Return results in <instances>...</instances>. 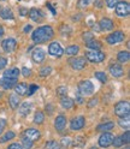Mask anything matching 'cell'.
Here are the masks:
<instances>
[{"instance_id":"obj_1","label":"cell","mask_w":130,"mask_h":149,"mask_svg":"<svg viewBox=\"0 0 130 149\" xmlns=\"http://www.w3.org/2000/svg\"><path fill=\"white\" fill-rule=\"evenodd\" d=\"M53 29L52 26L50 25H43V26H40L38 28L34 33H33V40L34 42H38V43H41V42H45L50 39L53 37Z\"/></svg>"},{"instance_id":"obj_2","label":"cell","mask_w":130,"mask_h":149,"mask_svg":"<svg viewBox=\"0 0 130 149\" xmlns=\"http://www.w3.org/2000/svg\"><path fill=\"white\" fill-rule=\"evenodd\" d=\"M129 112H130V105L128 101H120L115 106V113L118 117L129 116Z\"/></svg>"},{"instance_id":"obj_3","label":"cell","mask_w":130,"mask_h":149,"mask_svg":"<svg viewBox=\"0 0 130 149\" xmlns=\"http://www.w3.org/2000/svg\"><path fill=\"white\" fill-rule=\"evenodd\" d=\"M86 57L89 61L92 63H101L104 59H105V54L103 52H100V51H88L86 53Z\"/></svg>"},{"instance_id":"obj_4","label":"cell","mask_w":130,"mask_h":149,"mask_svg":"<svg viewBox=\"0 0 130 149\" xmlns=\"http://www.w3.org/2000/svg\"><path fill=\"white\" fill-rule=\"evenodd\" d=\"M78 89L82 95H90L94 91V86L90 81H82L78 84Z\"/></svg>"},{"instance_id":"obj_5","label":"cell","mask_w":130,"mask_h":149,"mask_svg":"<svg viewBox=\"0 0 130 149\" xmlns=\"http://www.w3.org/2000/svg\"><path fill=\"white\" fill-rule=\"evenodd\" d=\"M130 12V6L127 1H118L116 5V13L120 17H125Z\"/></svg>"},{"instance_id":"obj_6","label":"cell","mask_w":130,"mask_h":149,"mask_svg":"<svg viewBox=\"0 0 130 149\" xmlns=\"http://www.w3.org/2000/svg\"><path fill=\"white\" fill-rule=\"evenodd\" d=\"M124 33H122V31H115V33H112L111 35H108L107 36V39H106V41L110 43V45H116V43H119V42H122L123 40H124Z\"/></svg>"},{"instance_id":"obj_7","label":"cell","mask_w":130,"mask_h":149,"mask_svg":"<svg viewBox=\"0 0 130 149\" xmlns=\"http://www.w3.org/2000/svg\"><path fill=\"white\" fill-rule=\"evenodd\" d=\"M112 141H113V135L106 131V132H104L103 135L100 136V138H99V146L103 147V148L110 147L111 144H112Z\"/></svg>"},{"instance_id":"obj_8","label":"cell","mask_w":130,"mask_h":149,"mask_svg":"<svg viewBox=\"0 0 130 149\" xmlns=\"http://www.w3.org/2000/svg\"><path fill=\"white\" fill-rule=\"evenodd\" d=\"M48 53L53 55V57H60L64 53V49L62 48V46L58 42H52L48 47Z\"/></svg>"},{"instance_id":"obj_9","label":"cell","mask_w":130,"mask_h":149,"mask_svg":"<svg viewBox=\"0 0 130 149\" xmlns=\"http://www.w3.org/2000/svg\"><path fill=\"white\" fill-rule=\"evenodd\" d=\"M69 63L72 66V69H75V70H82L86 66V59L85 58H72L69 60Z\"/></svg>"},{"instance_id":"obj_10","label":"cell","mask_w":130,"mask_h":149,"mask_svg":"<svg viewBox=\"0 0 130 149\" xmlns=\"http://www.w3.org/2000/svg\"><path fill=\"white\" fill-rule=\"evenodd\" d=\"M16 46H17V42L15 39H6L3 41V48L7 53L13 52L16 49Z\"/></svg>"},{"instance_id":"obj_11","label":"cell","mask_w":130,"mask_h":149,"mask_svg":"<svg viewBox=\"0 0 130 149\" xmlns=\"http://www.w3.org/2000/svg\"><path fill=\"white\" fill-rule=\"evenodd\" d=\"M17 84V79L13 78H7V77H1L0 79V87L4 88V89H11Z\"/></svg>"},{"instance_id":"obj_12","label":"cell","mask_w":130,"mask_h":149,"mask_svg":"<svg viewBox=\"0 0 130 149\" xmlns=\"http://www.w3.org/2000/svg\"><path fill=\"white\" fill-rule=\"evenodd\" d=\"M85 117H82V116H80V117H76L75 119H72V122H71V130H81L83 126H85Z\"/></svg>"},{"instance_id":"obj_13","label":"cell","mask_w":130,"mask_h":149,"mask_svg":"<svg viewBox=\"0 0 130 149\" xmlns=\"http://www.w3.org/2000/svg\"><path fill=\"white\" fill-rule=\"evenodd\" d=\"M24 136H25V138L30 139V141H36V139L40 138V132L35 129H28L24 131Z\"/></svg>"},{"instance_id":"obj_14","label":"cell","mask_w":130,"mask_h":149,"mask_svg":"<svg viewBox=\"0 0 130 149\" xmlns=\"http://www.w3.org/2000/svg\"><path fill=\"white\" fill-rule=\"evenodd\" d=\"M33 59L35 63H42L45 60V51L42 48H36L33 52Z\"/></svg>"},{"instance_id":"obj_15","label":"cell","mask_w":130,"mask_h":149,"mask_svg":"<svg viewBox=\"0 0 130 149\" xmlns=\"http://www.w3.org/2000/svg\"><path fill=\"white\" fill-rule=\"evenodd\" d=\"M110 72H111V74H112L113 77H120V76H123V69L118 64L111 65V66H110Z\"/></svg>"},{"instance_id":"obj_16","label":"cell","mask_w":130,"mask_h":149,"mask_svg":"<svg viewBox=\"0 0 130 149\" xmlns=\"http://www.w3.org/2000/svg\"><path fill=\"white\" fill-rule=\"evenodd\" d=\"M100 28H101V30H105V31L112 30L113 29V23L111 19H108V18H103V19L100 21Z\"/></svg>"},{"instance_id":"obj_17","label":"cell","mask_w":130,"mask_h":149,"mask_svg":"<svg viewBox=\"0 0 130 149\" xmlns=\"http://www.w3.org/2000/svg\"><path fill=\"white\" fill-rule=\"evenodd\" d=\"M3 76H4V77H7V78L17 79L18 76H20V70L16 69V68H13V69H8V70H6V71L4 72Z\"/></svg>"},{"instance_id":"obj_18","label":"cell","mask_w":130,"mask_h":149,"mask_svg":"<svg viewBox=\"0 0 130 149\" xmlns=\"http://www.w3.org/2000/svg\"><path fill=\"white\" fill-rule=\"evenodd\" d=\"M54 125H55V129H57L58 131H62V130L65 127V125H66V118H65L64 116H59V117H57Z\"/></svg>"},{"instance_id":"obj_19","label":"cell","mask_w":130,"mask_h":149,"mask_svg":"<svg viewBox=\"0 0 130 149\" xmlns=\"http://www.w3.org/2000/svg\"><path fill=\"white\" fill-rule=\"evenodd\" d=\"M15 90L17 95H25L28 91V84L27 83H18V84L15 86Z\"/></svg>"},{"instance_id":"obj_20","label":"cell","mask_w":130,"mask_h":149,"mask_svg":"<svg viewBox=\"0 0 130 149\" xmlns=\"http://www.w3.org/2000/svg\"><path fill=\"white\" fill-rule=\"evenodd\" d=\"M29 17L34 22H41L42 19V13L40 12V10H36V8H31L29 12Z\"/></svg>"},{"instance_id":"obj_21","label":"cell","mask_w":130,"mask_h":149,"mask_svg":"<svg viewBox=\"0 0 130 149\" xmlns=\"http://www.w3.org/2000/svg\"><path fill=\"white\" fill-rule=\"evenodd\" d=\"M30 109H31V104L30 102H23L22 106L20 107V114L25 117L30 113Z\"/></svg>"},{"instance_id":"obj_22","label":"cell","mask_w":130,"mask_h":149,"mask_svg":"<svg viewBox=\"0 0 130 149\" xmlns=\"http://www.w3.org/2000/svg\"><path fill=\"white\" fill-rule=\"evenodd\" d=\"M60 104H62V106L64 108H71V107H73V100L65 95V96H62Z\"/></svg>"},{"instance_id":"obj_23","label":"cell","mask_w":130,"mask_h":149,"mask_svg":"<svg viewBox=\"0 0 130 149\" xmlns=\"http://www.w3.org/2000/svg\"><path fill=\"white\" fill-rule=\"evenodd\" d=\"M118 124L120 125V127H123V129H129L130 127V117L129 116H124L119 119V122Z\"/></svg>"},{"instance_id":"obj_24","label":"cell","mask_w":130,"mask_h":149,"mask_svg":"<svg viewBox=\"0 0 130 149\" xmlns=\"http://www.w3.org/2000/svg\"><path fill=\"white\" fill-rule=\"evenodd\" d=\"M0 16H1V18H4V19H13V13L10 8H7V7L4 8L3 11H0Z\"/></svg>"},{"instance_id":"obj_25","label":"cell","mask_w":130,"mask_h":149,"mask_svg":"<svg viewBox=\"0 0 130 149\" xmlns=\"http://www.w3.org/2000/svg\"><path fill=\"white\" fill-rule=\"evenodd\" d=\"M115 127V124L113 123H105V124H101V125H99L98 126V130L99 131H104V132H106V131H110V130H112Z\"/></svg>"},{"instance_id":"obj_26","label":"cell","mask_w":130,"mask_h":149,"mask_svg":"<svg viewBox=\"0 0 130 149\" xmlns=\"http://www.w3.org/2000/svg\"><path fill=\"white\" fill-rule=\"evenodd\" d=\"M117 59L120 63H128L129 59H130V54H129V52H119Z\"/></svg>"},{"instance_id":"obj_27","label":"cell","mask_w":130,"mask_h":149,"mask_svg":"<svg viewBox=\"0 0 130 149\" xmlns=\"http://www.w3.org/2000/svg\"><path fill=\"white\" fill-rule=\"evenodd\" d=\"M8 101H10V105L12 108H17L18 104H20V97H18V95H16V94H12L10 96V99H8Z\"/></svg>"},{"instance_id":"obj_28","label":"cell","mask_w":130,"mask_h":149,"mask_svg":"<svg viewBox=\"0 0 130 149\" xmlns=\"http://www.w3.org/2000/svg\"><path fill=\"white\" fill-rule=\"evenodd\" d=\"M78 51H80V47H78V46H76V45L69 46V47L65 49V52H66L68 55H75V54L78 53Z\"/></svg>"},{"instance_id":"obj_29","label":"cell","mask_w":130,"mask_h":149,"mask_svg":"<svg viewBox=\"0 0 130 149\" xmlns=\"http://www.w3.org/2000/svg\"><path fill=\"white\" fill-rule=\"evenodd\" d=\"M86 45H87V47H88V48L94 49V51H98V49L101 48V45H100L98 41H95V40H92V41H89V42L86 43Z\"/></svg>"},{"instance_id":"obj_30","label":"cell","mask_w":130,"mask_h":149,"mask_svg":"<svg viewBox=\"0 0 130 149\" xmlns=\"http://www.w3.org/2000/svg\"><path fill=\"white\" fill-rule=\"evenodd\" d=\"M43 120H45V114L42 113V112H36L35 118H34V123L35 124H41V123H43Z\"/></svg>"},{"instance_id":"obj_31","label":"cell","mask_w":130,"mask_h":149,"mask_svg":"<svg viewBox=\"0 0 130 149\" xmlns=\"http://www.w3.org/2000/svg\"><path fill=\"white\" fill-rule=\"evenodd\" d=\"M85 144H86L85 138L81 137V136L76 137V138H75V141H73V146H75V147H80V148H82V147H85Z\"/></svg>"},{"instance_id":"obj_32","label":"cell","mask_w":130,"mask_h":149,"mask_svg":"<svg viewBox=\"0 0 130 149\" xmlns=\"http://www.w3.org/2000/svg\"><path fill=\"white\" fill-rule=\"evenodd\" d=\"M45 149H60V146L55 141H50L45 144Z\"/></svg>"},{"instance_id":"obj_33","label":"cell","mask_w":130,"mask_h":149,"mask_svg":"<svg viewBox=\"0 0 130 149\" xmlns=\"http://www.w3.org/2000/svg\"><path fill=\"white\" fill-rule=\"evenodd\" d=\"M15 137V132H12V131H8V132H6L5 134V136H3L1 138H0V142H7V141H10V139H12Z\"/></svg>"},{"instance_id":"obj_34","label":"cell","mask_w":130,"mask_h":149,"mask_svg":"<svg viewBox=\"0 0 130 149\" xmlns=\"http://www.w3.org/2000/svg\"><path fill=\"white\" fill-rule=\"evenodd\" d=\"M112 144H113L116 148H119V147H122L124 143H123V141H122V138H120V136H118V137H113Z\"/></svg>"},{"instance_id":"obj_35","label":"cell","mask_w":130,"mask_h":149,"mask_svg":"<svg viewBox=\"0 0 130 149\" xmlns=\"http://www.w3.org/2000/svg\"><path fill=\"white\" fill-rule=\"evenodd\" d=\"M95 77H96L100 82H103V83H105V82L107 81V76L105 74V72H95Z\"/></svg>"},{"instance_id":"obj_36","label":"cell","mask_w":130,"mask_h":149,"mask_svg":"<svg viewBox=\"0 0 130 149\" xmlns=\"http://www.w3.org/2000/svg\"><path fill=\"white\" fill-rule=\"evenodd\" d=\"M51 71H52V69H51L50 66L42 68V69H41V71H40V76H42V77H46V76H48V74L51 73Z\"/></svg>"},{"instance_id":"obj_37","label":"cell","mask_w":130,"mask_h":149,"mask_svg":"<svg viewBox=\"0 0 130 149\" xmlns=\"http://www.w3.org/2000/svg\"><path fill=\"white\" fill-rule=\"evenodd\" d=\"M83 40H85L86 43H88L89 41L94 40V36H93L92 33H85V34H83Z\"/></svg>"},{"instance_id":"obj_38","label":"cell","mask_w":130,"mask_h":149,"mask_svg":"<svg viewBox=\"0 0 130 149\" xmlns=\"http://www.w3.org/2000/svg\"><path fill=\"white\" fill-rule=\"evenodd\" d=\"M23 147L25 149H30L33 147V141H30V139H28V138H23Z\"/></svg>"},{"instance_id":"obj_39","label":"cell","mask_w":130,"mask_h":149,"mask_svg":"<svg viewBox=\"0 0 130 149\" xmlns=\"http://www.w3.org/2000/svg\"><path fill=\"white\" fill-rule=\"evenodd\" d=\"M120 138H122L123 143H125V144H129V141H130V134H129V131H127L125 134H123L122 136H120Z\"/></svg>"},{"instance_id":"obj_40","label":"cell","mask_w":130,"mask_h":149,"mask_svg":"<svg viewBox=\"0 0 130 149\" xmlns=\"http://www.w3.org/2000/svg\"><path fill=\"white\" fill-rule=\"evenodd\" d=\"M38 86H35V84H31L30 87H28V91H27V94L28 95H33L34 94V91H36L38 90Z\"/></svg>"},{"instance_id":"obj_41","label":"cell","mask_w":130,"mask_h":149,"mask_svg":"<svg viewBox=\"0 0 130 149\" xmlns=\"http://www.w3.org/2000/svg\"><path fill=\"white\" fill-rule=\"evenodd\" d=\"M57 93H58V95H60V96H65V95H66V93H68V89L65 87H59Z\"/></svg>"},{"instance_id":"obj_42","label":"cell","mask_w":130,"mask_h":149,"mask_svg":"<svg viewBox=\"0 0 130 149\" xmlns=\"http://www.w3.org/2000/svg\"><path fill=\"white\" fill-rule=\"evenodd\" d=\"M105 1H106V5H107L108 7H115L119 0H105Z\"/></svg>"},{"instance_id":"obj_43","label":"cell","mask_w":130,"mask_h":149,"mask_svg":"<svg viewBox=\"0 0 130 149\" xmlns=\"http://www.w3.org/2000/svg\"><path fill=\"white\" fill-rule=\"evenodd\" d=\"M6 64H7V60L5 58H0V70L4 69L6 66Z\"/></svg>"},{"instance_id":"obj_44","label":"cell","mask_w":130,"mask_h":149,"mask_svg":"<svg viewBox=\"0 0 130 149\" xmlns=\"http://www.w3.org/2000/svg\"><path fill=\"white\" fill-rule=\"evenodd\" d=\"M7 149H22V146H21V144H18V143H12Z\"/></svg>"},{"instance_id":"obj_45","label":"cell","mask_w":130,"mask_h":149,"mask_svg":"<svg viewBox=\"0 0 130 149\" xmlns=\"http://www.w3.org/2000/svg\"><path fill=\"white\" fill-rule=\"evenodd\" d=\"M5 125H6V122H5V120H4V119H0V134L3 132V130H4Z\"/></svg>"},{"instance_id":"obj_46","label":"cell","mask_w":130,"mask_h":149,"mask_svg":"<svg viewBox=\"0 0 130 149\" xmlns=\"http://www.w3.org/2000/svg\"><path fill=\"white\" fill-rule=\"evenodd\" d=\"M23 74L25 77H28V76H30V74H31V71L29 69H27V68H23Z\"/></svg>"},{"instance_id":"obj_47","label":"cell","mask_w":130,"mask_h":149,"mask_svg":"<svg viewBox=\"0 0 130 149\" xmlns=\"http://www.w3.org/2000/svg\"><path fill=\"white\" fill-rule=\"evenodd\" d=\"M62 144H63L64 147L69 146V144H70V139H69V138H63V141H62Z\"/></svg>"},{"instance_id":"obj_48","label":"cell","mask_w":130,"mask_h":149,"mask_svg":"<svg viewBox=\"0 0 130 149\" xmlns=\"http://www.w3.org/2000/svg\"><path fill=\"white\" fill-rule=\"evenodd\" d=\"M31 30V25H27L24 26V33H29Z\"/></svg>"},{"instance_id":"obj_49","label":"cell","mask_w":130,"mask_h":149,"mask_svg":"<svg viewBox=\"0 0 130 149\" xmlns=\"http://www.w3.org/2000/svg\"><path fill=\"white\" fill-rule=\"evenodd\" d=\"M4 35V28L3 26H0V37H1Z\"/></svg>"},{"instance_id":"obj_50","label":"cell","mask_w":130,"mask_h":149,"mask_svg":"<svg viewBox=\"0 0 130 149\" xmlns=\"http://www.w3.org/2000/svg\"><path fill=\"white\" fill-rule=\"evenodd\" d=\"M94 104H96V100H93V101L90 102V104H89V107H92V106L94 105Z\"/></svg>"},{"instance_id":"obj_51","label":"cell","mask_w":130,"mask_h":149,"mask_svg":"<svg viewBox=\"0 0 130 149\" xmlns=\"http://www.w3.org/2000/svg\"><path fill=\"white\" fill-rule=\"evenodd\" d=\"M90 149H96V148H95V147H93V148H90Z\"/></svg>"},{"instance_id":"obj_52","label":"cell","mask_w":130,"mask_h":149,"mask_svg":"<svg viewBox=\"0 0 130 149\" xmlns=\"http://www.w3.org/2000/svg\"><path fill=\"white\" fill-rule=\"evenodd\" d=\"M125 149H129V147H127V148H125Z\"/></svg>"}]
</instances>
